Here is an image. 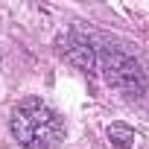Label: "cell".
I'll use <instances>...</instances> for the list:
<instances>
[{
  "mask_svg": "<svg viewBox=\"0 0 149 149\" xmlns=\"http://www.w3.org/2000/svg\"><path fill=\"white\" fill-rule=\"evenodd\" d=\"M9 129L15 140L26 149H50L64 137V120L41 100L29 97L24 100L9 120Z\"/></svg>",
  "mask_w": 149,
  "mask_h": 149,
  "instance_id": "cell-1",
  "label": "cell"
},
{
  "mask_svg": "<svg viewBox=\"0 0 149 149\" xmlns=\"http://www.w3.org/2000/svg\"><path fill=\"white\" fill-rule=\"evenodd\" d=\"M108 137H111V143H114V146H120V149H129V146H132V140H134V132H132L129 126H120V123H114V126L108 129Z\"/></svg>",
  "mask_w": 149,
  "mask_h": 149,
  "instance_id": "cell-2",
  "label": "cell"
}]
</instances>
